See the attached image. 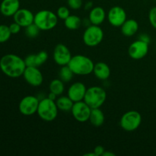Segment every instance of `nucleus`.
I'll use <instances>...</instances> for the list:
<instances>
[{
  "label": "nucleus",
  "mask_w": 156,
  "mask_h": 156,
  "mask_svg": "<svg viewBox=\"0 0 156 156\" xmlns=\"http://www.w3.org/2000/svg\"><path fill=\"white\" fill-rule=\"evenodd\" d=\"M68 66L74 75L88 76L93 73L94 63L91 58L79 54L72 56Z\"/></svg>",
  "instance_id": "2"
},
{
  "label": "nucleus",
  "mask_w": 156,
  "mask_h": 156,
  "mask_svg": "<svg viewBox=\"0 0 156 156\" xmlns=\"http://www.w3.org/2000/svg\"><path fill=\"white\" fill-rule=\"evenodd\" d=\"M48 59V53L41 50L37 54H30L24 58V62L27 66L40 67L44 65Z\"/></svg>",
  "instance_id": "16"
},
{
  "label": "nucleus",
  "mask_w": 156,
  "mask_h": 156,
  "mask_svg": "<svg viewBox=\"0 0 156 156\" xmlns=\"http://www.w3.org/2000/svg\"><path fill=\"white\" fill-rule=\"evenodd\" d=\"M84 155H85V156H97V155H96V154L94 153V152H89V153H85Z\"/></svg>",
  "instance_id": "37"
},
{
  "label": "nucleus",
  "mask_w": 156,
  "mask_h": 156,
  "mask_svg": "<svg viewBox=\"0 0 156 156\" xmlns=\"http://www.w3.org/2000/svg\"><path fill=\"white\" fill-rule=\"evenodd\" d=\"M140 40L145 41V42L148 43V44H149V42H150V37H149L147 34H142L141 36H140Z\"/></svg>",
  "instance_id": "33"
},
{
  "label": "nucleus",
  "mask_w": 156,
  "mask_h": 156,
  "mask_svg": "<svg viewBox=\"0 0 156 156\" xmlns=\"http://www.w3.org/2000/svg\"><path fill=\"white\" fill-rule=\"evenodd\" d=\"M82 24V21L81 18L76 15H70L66 19L64 20V25L70 30H78Z\"/></svg>",
  "instance_id": "23"
},
{
  "label": "nucleus",
  "mask_w": 156,
  "mask_h": 156,
  "mask_svg": "<svg viewBox=\"0 0 156 156\" xmlns=\"http://www.w3.org/2000/svg\"><path fill=\"white\" fill-rule=\"evenodd\" d=\"M65 82H62L60 79H55L50 82L49 88L50 92H53L56 96H60L63 94L65 91Z\"/></svg>",
  "instance_id": "24"
},
{
  "label": "nucleus",
  "mask_w": 156,
  "mask_h": 156,
  "mask_svg": "<svg viewBox=\"0 0 156 156\" xmlns=\"http://www.w3.org/2000/svg\"><path fill=\"white\" fill-rule=\"evenodd\" d=\"M105 120V114L100 108H93L91 109L89 120L91 124L95 127H100L104 124Z\"/></svg>",
  "instance_id": "21"
},
{
  "label": "nucleus",
  "mask_w": 156,
  "mask_h": 156,
  "mask_svg": "<svg viewBox=\"0 0 156 156\" xmlns=\"http://www.w3.org/2000/svg\"><path fill=\"white\" fill-rule=\"evenodd\" d=\"M56 104L59 111H64V112H68V111H71L74 102L69 98L68 95H60L59 98H56Z\"/></svg>",
  "instance_id": "22"
},
{
  "label": "nucleus",
  "mask_w": 156,
  "mask_h": 156,
  "mask_svg": "<svg viewBox=\"0 0 156 156\" xmlns=\"http://www.w3.org/2000/svg\"><path fill=\"white\" fill-rule=\"evenodd\" d=\"M104 39V31L99 25L90 24L85 28L82 36L84 44L90 47H97Z\"/></svg>",
  "instance_id": "6"
},
{
  "label": "nucleus",
  "mask_w": 156,
  "mask_h": 156,
  "mask_svg": "<svg viewBox=\"0 0 156 156\" xmlns=\"http://www.w3.org/2000/svg\"><path fill=\"white\" fill-rule=\"evenodd\" d=\"M86 91L87 88L85 84L82 82H76L68 88L67 95L75 103L84 100Z\"/></svg>",
  "instance_id": "14"
},
{
  "label": "nucleus",
  "mask_w": 156,
  "mask_h": 156,
  "mask_svg": "<svg viewBox=\"0 0 156 156\" xmlns=\"http://www.w3.org/2000/svg\"><path fill=\"white\" fill-rule=\"evenodd\" d=\"M23 77L28 85L33 87L41 86L44 82V76L39 67L27 66L23 73Z\"/></svg>",
  "instance_id": "13"
},
{
  "label": "nucleus",
  "mask_w": 156,
  "mask_h": 156,
  "mask_svg": "<svg viewBox=\"0 0 156 156\" xmlns=\"http://www.w3.org/2000/svg\"><path fill=\"white\" fill-rule=\"evenodd\" d=\"M149 53V44L141 40L133 42L128 48V54L131 59L140 60L143 59Z\"/></svg>",
  "instance_id": "10"
},
{
  "label": "nucleus",
  "mask_w": 156,
  "mask_h": 156,
  "mask_svg": "<svg viewBox=\"0 0 156 156\" xmlns=\"http://www.w3.org/2000/svg\"><path fill=\"white\" fill-rule=\"evenodd\" d=\"M149 21L151 25L156 30V6L152 8L149 12Z\"/></svg>",
  "instance_id": "30"
},
{
  "label": "nucleus",
  "mask_w": 156,
  "mask_h": 156,
  "mask_svg": "<svg viewBox=\"0 0 156 156\" xmlns=\"http://www.w3.org/2000/svg\"><path fill=\"white\" fill-rule=\"evenodd\" d=\"M14 21L18 23L21 27L25 28L27 26L34 24V15L31 11L27 9H19L18 12L14 15Z\"/></svg>",
  "instance_id": "15"
},
{
  "label": "nucleus",
  "mask_w": 156,
  "mask_h": 156,
  "mask_svg": "<svg viewBox=\"0 0 156 156\" xmlns=\"http://www.w3.org/2000/svg\"><path fill=\"white\" fill-rule=\"evenodd\" d=\"M108 21L113 27H120L127 19V15L123 8L120 6H114L107 14Z\"/></svg>",
  "instance_id": "11"
},
{
  "label": "nucleus",
  "mask_w": 156,
  "mask_h": 156,
  "mask_svg": "<svg viewBox=\"0 0 156 156\" xmlns=\"http://www.w3.org/2000/svg\"><path fill=\"white\" fill-rule=\"evenodd\" d=\"M72 56L69 49L65 44H58L54 47L53 53V60L60 67L68 65Z\"/></svg>",
  "instance_id": "12"
},
{
  "label": "nucleus",
  "mask_w": 156,
  "mask_h": 156,
  "mask_svg": "<svg viewBox=\"0 0 156 156\" xmlns=\"http://www.w3.org/2000/svg\"><path fill=\"white\" fill-rule=\"evenodd\" d=\"M19 9V0H2L0 4V12L5 17L14 16Z\"/></svg>",
  "instance_id": "17"
},
{
  "label": "nucleus",
  "mask_w": 156,
  "mask_h": 156,
  "mask_svg": "<svg viewBox=\"0 0 156 156\" xmlns=\"http://www.w3.org/2000/svg\"><path fill=\"white\" fill-rule=\"evenodd\" d=\"M107 18V14L105 9L101 6L93 7L90 10L88 15V20L91 24L94 25H99L103 24Z\"/></svg>",
  "instance_id": "18"
},
{
  "label": "nucleus",
  "mask_w": 156,
  "mask_h": 156,
  "mask_svg": "<svg viewBox=\"0 0 156 156\" xmlns=\"http://www.w3.org/2000/svg\"><path fill=\"white\" fill-rule=\"evenodd\" d=\"M58 109L56 101H53L48 98L40 100L37 114L40 118L46 122H52L56 120L58 115Z\"/></svg>",
  "instance_id": "4"
},
{
  "label": "nucleus",
  "mask_w": 156,
  "mask_h": 156,
  "mask_svg": "<svg viewBox=\"0 0 156 156\" xmlns=\"http://www.w3.org/2000/svg\"><path fill=\"white\" fill-rule=\"evenodd\" d=\"M155 1H156V0H155Z\"/></svg>",
  "instance_id": "39"
},
{
  "label": "nucleus",
  "mask_w": 156,
  "mask_h": 156,
  "mask_svg": "<svg viewBox=\"0 0 156 156\" xmlns=\"http://www.w3.org/2000/svg\"><path fill=\"white\" fill-rule=\"evenodd\" d=\"M69 8L73 10H79L83 5L82 0H67Z\"/></svg>",
  "instance_id": "29"
},
{
  "label": "nucleus",
  "mask_w": 156,
  "mask_h": 156,
  "mask_svg": "<svg viewBox=\"0 0 156 156\" xmlns=\"http://www.w3.org/2000/svg\"><path fill=\"white\" fill-rule=\"evenodd\" d=\"M56 15H57L58 18L61 20H65L71 14H70L69 9L66 6H60L59 9L56 11Z\"/></svg>",
  "instance_id": "28"
},
{
  "label": "nucleus",
  "mask_w": 156,
  "mask_h": 156,
  "mask_svg": "<svg viewBox=\"0 0 156 156\" xmlns=\"http://www.w3.org/2000/svg\"><path fill=\"white\" fill-rule=\"evenodd\" d=\"M40 100L34 95H27L23 98L18 105L20 113L24 116H32L37 111Z\"/></svg>",
  "instance_id": "8"
},
{
  "label": "nucleus",
  "mask_w": 156,
  "mask_h": 156,
  "mask_svg": "<svg viewBox=\"0 0 156 156\" xmlns=\"http://www.w3.org/2000/svg\"><path fill=\"white\" fill-rule=\"evenodd\" d=\"M47 98H50V99H51V100H53V101H56V98H57V96H56V94H54V93L50 92V93H49Z\"/></svg>",
  "instance_id": "35"
},
{
  "label": "nucleus",
  "mask_w": 156,
  "mask_h": 156,
  "mask_svg": "<svg viewBox=\"0 0 156 156\" xmlns=\"http://www.w3.org/2000/svg\"><path fill=\"white\" fill-rule=\"evenodd\" d=\"M91 108L84 101L75 102L72 108L71 113L76 121L85 123L89 120Z\"/></svg>",
  "instance_id": "9"
},
{
  "label": "nucleus",
  "mask_w": 156,
  "mask_h": 156,
  "mask_svg": "<svg viewBox=\"0 0 156 156\" xmlns=\"http://www.w3.org/2000/svg\"><path fill=\"white\" fill-rule=\"evenodd\" d=\"M21 26L18 23L15 22V21L9 25V29H10V31L12 33V34H18L20 32V30H21Z\"/></svg>",
  "instance_id": "31"
},
{
  "label": "nucleus",
  "mask_w": 156,
  "mask_h": 156,
  "mask_svg": "<svg viewBox=\"0 0 156 156\" xmlns=\"http://www.w3.org/2000/svg\"><path fill=\"white\" fill-rule=\"evenodd\" d=\"M93 8V2H92L89 1V2H87L85 4V9L86 10H91V9Z\"/></svg>",
  "instance_id": "34"
},
{
  "label": "nucleus",
  "mask_w": 156,
  "mask_h": 156,
  "mask_svg": "<svg viewBox=\"0 0 156 156\" xmlns=\"http://www.w3.org/2000/svg\"><path fill=\"white\" fill-rule=\"evenodd\" d=\"M57 15L50 10H41L34 15V23L38 28L43 31L53 30L58 23Z\"/></svg>",
  "instance_id": "3"
},
{
  "label": "nucleus",
  "mask_w": 156,
  "mask_h": 156,
  "mask_svg": "<svg viewBox=\"0 0 156 156\" xmlns=\"http://www.w3.org/2000/svg\"><path fill=\"white\" fill-rule=\"evenodd\" d=\"M155 91H156V88H155Z\"/></svg>",
  "instance_id": "38"
},
{
  "label": "nucleus",
  "mask_w": 156,
  "mask_h": 156,
  "mask_svg": "<svg viewBox=\"0 0 156 156\" xmlns=\"http://www.w3.org/2000/svg\"><path fill=\"white\" fill-rule=\"evenodd\" d=\"M40 31H41V30L38 28L37 26L34 23L25 27L26 35H27V37H28L30 38H34L36 37H37Z\"/></svg>",
  "instance_id": "27"
},
{
  "label": "nucleus",
  "mask_w": 156,
  "mask_h": 156,
  "mask_svg": "<svg viewBox=\"0 0 156 156\" xmlns=\"http://www.w3.org/2000/svg\"><path fill=\"white\" fill-rule=\"evenodd\" d=\"M73 76H74V73H73L68 65L61 66L59 72V79H60L62 82L65 83L69 82L73 79Z\"/></svg>",
  "instance_id": "25"
},
{
  "label": "nucleus",
  "mask_w": 156,
  "mask_h": 156,
  "mask_svg": "<svg viewBox=\"0 0 156 156\" xmlns=\"http://www.w3.org/2000/svg\"><path fill=\"white\" fill-rule=\"evenodd\" d=\"M123 36L130 37L134 36L139 30V23L135 19H126L120 27Z\"/></svg>",
  "instance_id": "20"
},
{
  "label": "nucleus",
  "mask_w": 156,
  "mask_h": 156,
  "mask_svg": "<svg viewBox=\"0 0 156 156\" xmlns=\"http://www.w3.org/2000/svg\"><path fill=\"white\" fill-rule=\"evenodd\" d=\"M105 148L102 146H97L94 149V151L93 152L96 154L97 156H102L103 153L105 152Z\"/></svg>",
  "instance_id": "32"
},
{
  "label": "nucleus",
  "mask_w": 156,
  "mask_h": 156,
  "mask_svg": "<svg viewBox=\"0 0 156 156\" xmlns=\"http://www.w3.org/2000/svg\"><path fill=\"white\" fill-rule=\"evenodd\" d=\"M93 73L97 79L105 81L109 79L111 76V69L109 66L104 62H98L94 63Z\"/></svg>",
  "instance_id": "19"
},
{
  "label": "nucleus",
  "mask_w": 156,
  "mask_h": 156,
  "mask_svg": "<svg viewBox=\"0 0 156 156\" xmlns=\"http://www.w3.org/2000/svg\"><path fill=\"white\" fill-rule=\"evenodd\" d=\"M107 99V92L102 87L91 86L87 88L84 101L91 108H100Z\"/></svg>",
  "instance_id": "5"
},
{
  "label": "nucleus",
  "mask_w": 156,
  "mask_h": 156,
  "mask_svg": "<svg viewBox=\"0 0 156 156\" xmlns=\"http://www.w3.org/2000/svg\"><path fill=\"white\" fill-rule=\"evenodd\" d=\"M116 155L114 153H113V152H108V151H105V152L103 153V155L102 156H115Z\"/></svg>",
  "instance_id": "36"
},
{
  "label": "nucleus",
  "mask_w": 156,
  "mask_h": 156,
  "mask_svg": "<svg viewBox=\"0 0 156 156\" xmlns=\"http://www.w3.org/2000/svg\"><path fill=\"white\" fill-rule=\"evenodd\" d=\"M26 66L24 59L15 54H6L0 59V69L10 78H18L23 76Z\"/></svg>",
  "instance_id": "1"
},
{
  "label": "nucleus",
  "mask_w": 156,
  "mask_h": 156,
  "mask_svg": "<svg viewBox=\"0 0 156 156\" xmlns=\"http://www.w3.org/2000/svg\"><path fill=\"white\" fill-rule=\"evenodd\" d=\"M142 116L136 111H129L124 113L120 120V126L126 132H133L140 126Z\"/></svg>",
  "instance_id": "7"
},
{
  "label": "nucleus",
  "mask_w": 156,
  "mask_h": 156,
  "mask_svg": "<svg viewBox=\"0 0 156 156\" xmlns=\"http://www.w3.org/2000/svg\"><path fill=\"white\" fill-rule=\"evenodd\" d=\"M12 36L9 26L0 24V43H5L9 41Z\"/></svg>",
  "instance_id": "26"
}]
</instances>
